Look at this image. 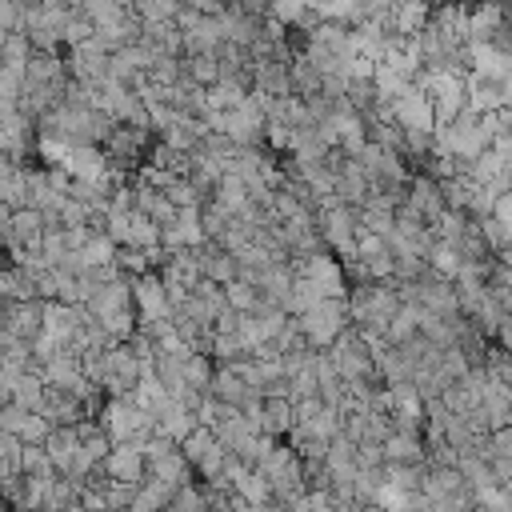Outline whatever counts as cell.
<instances>
[{
	"instance_id": "cell-1",
	"label": "cell",
	"mask_w": 512,
	"mask_h": 512,
	"mask_svg": "<svg viewBox=\"0 0 512 512\" xmlns=\"http://www.w3.org/2000/svg\"><path fill=\"white\" fill-rule=\"evenodd\" d=\"M300 332L308 336L312 348H332L348 328H352V312H348V296H324L316 308H308L304 316H296Z\"/></svg>"
},
{
	"instance_id": "cell-16",
	"label": "cell",
	"mask_w": 512,
	"mask_h": 512,
	"mask_svg": "<svg viewBox=\"0 0 512 512\" xmlns=\"http://www.w3.org/2000/svg\"><path fill=\"white\" fill-rule=\"evenodd\" d=\"M84 444V436H80V424H56L52 428V436L44 440V448H48V456H52V464L60 468V472H68L72 468V456H76V448Z\"/></svg>"
},
{
	"instance_id": "cell-12",
	"label": "cell",
	"mask_w": 512,
	"mask_h": 512,
	"mask_svg": "<svg viewBox=\"0 0 512 512\" xmlns=\"http://www.w3.org/2000/svg\"><path fill=\"white\" fill-rule=\"evenodd\" d=\"M384 456L388 464H424L428 460V440L424 432H396L384 440Z\"/></svg>"
},
{
	"instance_id": "cell-9",
	"label": "cell",
	"mask_w": 512,
	"mask_h": 512,
	"mask_svg": "<svg viewBox=\"0 0 512 512\" xmlns=\"http://www.w3.org/2000/svg\"><path fill=\"white\" fill-rule=\"evenodd\" d=\"M136 312L140 320H168L176 308H172V296L160 280V272H144L136 276Z\"/></svg>"
},
{
	"instance_id": "cell-19",
	"label": "cell",
	"mask_w": 512,
	"mask_h": 512,
	"mask_svg": "<svg viewBox=\"0 0 512 512\" xmlns=\"http://www.w3.org/2000/svg\"><path fill=\"white\" fill-rule=\"evenodd\" d=\"M184 76L200 88H212L220 84V56L216 52H188L184 56Z\"/></svg>"
},
{
	"instance_id": "cell-3",
	"label": "cell",
	"mask_w": 512,
	"mask_h": 512,
	"mask_svg": "<svg viewBox=\"0 0 512 512\" xmlns=\"http://www.w3.org/2000/svg\"><path fill=\"white\" fill-rule=\"evenodd\" d=\"M332 360H336V368H340V376H344L348 384H352V380H380L372 340L360 336L356 328H348V332L332 344Z\"/></svg>"
},
{
	"instance_id": "cell-20",
	"label": "cell",
	"mask_w": 512,
	"mask_h": 512,
	"mask_svg": "<svg viewBox=\"0 0 512 512\" xmlns=\"http://www.w3.org/2000/svg\"><path fill=\"white\" fill-rule=\"evenodd\" d=\"M292 88H296V96H316L324 88V72L304 52L292 56Z\"/></svg>"
},
{
	"instance_id": "cell-7",
	"label": "cell",
	"mask_w": 512,
	"mask_h": 512,
	"mask_svg": "<svg viewBox=\"0 0 512 512\" xmlns=\"http://www.w3.org/2000/svg\"><path fill=\"white\" fill-rule=\"evenodd\" d=\"M408 204L428 220V228L448 212V192H444V184L436 180V176H428V172H412V180H408Z\"/></svg>"
},
{
	"instance_id": "cell-10",
	"label": "cell",
	"mask_w": 512,
	"mask_h": 512,
	"mask_svg": "<svg viewBox=\"0 0 512 512\" xmlns=\"http://www.w3.org/2000/svg\"><path fill=\"white\" fill-rule=\"evenodd\" d=\"M196 260H200V272H204V280L228 284V280H236V276H240L236 252H228V248H224V244H216V240H204V244L196 248Z\"/></svg>"
},
{
	"instance_id": "cell-31",
	"label": "cell",
	"mask_w": 512,
	"mask_h": 512,
	"mask_svg": "<svg viewBox=\"0 0 512 512\" xmlns=\"http://www.w3.org/2000/svg\"><path fill=\"white\" fill-rule=\"evenodd\" d=\"M356 460H360V468H384V464H388L380 440H364V444H356Z\"/></svg>"
},
{
	"instance_id": "cell-28",
	"label": "cell",
	"mask_w": 512,
	"mask_h": 512,
	"mask_svg": "<svg viewBox=\"0 0 512 512\" xmlns=\"http://www.w3.org/2000/svg\"><path fill=\"white\" fill-rule=\"evenodd\" d=\"M184 8V0H140L136 4V16L144 24H160V20H176Z\"/></svg>"
},
{
	"instance_id": "cell-2",
	"label": "cell",
	"mask_w": 512,
	"mask_h": 512,
	"mask_svg": "<svg viewBox=\"0 0 512 512\" xmlns=\"http://www.w3.org/2000/svg\"><path fill=\"white\" fill-rule=\"evenodd\" d=\"M432 96V108H436V124H452L464 108H468V72H456V68H444V72H424L420 80Z\"/></svg>"
},
{
	"instance_id": "cell-24",
	"label": "cell",
	"mask_w": 512,
	"mask_h": 512,
	"mask_svg": "<svg viewBox=\"0 0 512 512\" xmlns=\"http://www.w3.org/2000/svg\"><path fill=\"white\" fill-rule=\"evenodd\" d=\"M216 444H220V436H216V428H208V424H200V428H196V432H192V436H188V440H184L180 448H184V456L192 460V468H200V464L208 460V452H212Z\"/></svg>"
},
{
	"instance_id": "cell-22",
	"label": "cell",
	"mask_w": 512,
	"mask_h": 512,
	"mask_svg": "<svg viewBox=\"0 0 512 512\" xmlns=\"http://www.w3.org/2000/svg\"><path fill=\"white\" fill-rule=\"evenodd\" d=\"M0 476L4 480L24 476V440L16 432H0Z\"/></svg>"
},
{
	"instance_id": "cell-29",
	"label": "cell",
	"mask_w": 512,
	"mask_h": 512,
	"mask_svg": "<svg viewBox=\"0 0 512 512\" xmlns=\"http://www.w3.org/2000/svg\"><path fill=\"white\" fill-rule=\"evenodd\" d=\"M160 236H164V228H160L152 216L132 212V244H136V248H156V244H160Z\"/></svg>"
},
{
	"instance_id": "cell-21",
	"label": "cell",
	"mask_w": 512,
	"mask_h": 512,
	"mask_svg": "<svg viewBox=\"0 0 512 512\" xmlns=\"http://www.w3.org/2000/svg\"><path fill=\"white\" fill-rule=\"evenodd\" d=\"M428 264H432V272H440V276L456 280V276H460V268H464V252H460L456 244H448V240H436V244L428 248Z\"/></svg>"
},
{
	"instance_id": "cell-26",
	"label": "cell",
	"mask_w": 512,
	"mask_h": 512,
	"mask_svg": "<svg viewBox=\"0 0 512 512\" xmlns=\"http://www.w3.org/2000/svg\"><path fill=\"white\" fill-rule=\"evenodd\" d=\"M236 492H240L248 504H264V500H276V496H272V484H268V476H264L260 468H252L248 476H240V480H236Z\"/></svg>"
},
{
	"instance_id": "cell-25",
	"label": "cell",
	"mask_w": 512,
	"mask_h": 512,
	"mask_svg": "<svg viewBox=\"0 0 512 512\" xmlns=\"http://www.w3.org/2000/svg\"><path fill=\"white\" fill-rule=\"evenodd\" d=\"M480 232H484L492 256H508V252H512V228H508L500 216H484V220H480Z\"/></svg>"
},
{
	"instance_id": "cell-13",
	"label": "cell",
	"mask_w": 512,
	"mask_h": 512,
	"mask_svg": "<svg viewBox=\"0 0 512 512\" xmlns=\"http://www.w3.org/2000/svg\"><path fill=\"white\" fill-rule=\"evenodd\" d=\"M264 432L288 440L296 428V400L292 396H264Z\"/></svg>"
},
{
	"instance_id": "cell-30",
	"label": "cell",
	"mask_w": 512,
	"mask_h": 512,
	"mask_svg": "<svg viewBox=\"0 0 512 512\" xmlns=\"http://www.w3.org/2000/svg\"><path fill=\"white\" fill-rule=\"evenodd\" d=\"M380 492H384V468H360L356 472V500L372 504V500H380Z\"/></svg>"
},
{
	"instance_id": "cell-5",
	"label": "cell",
	"mask_w": 512,
	"mask_h": 512,
	"mask_svg": "<svg viewBox=\"0 0 512 512\" xmlns=\"http://www.w3.org/2000/svg\"><path fill=\"white\" fill-rule=\"evenodd\" d=\"M52 420L36 408H20L16 400H4L0 404V432H16L24 444H44L52 436Z\"/></svg>"
},
{
	"instance_id": "cell-23",
	"label": "cell",
	"mask_w": 512,
	"mask_h": 512,
	"mask_svg": "<svg viewBox=\"0 0 512 512\" xmlns=\"http://www.w3.org/2000/svg\"><path fill=\"white\" fill-rule=\"evenodd\" d=\"M224 296H228V304H232L236 312H256V308L264 304L260 288H256V284H248V280H240V276L224 284Z\"/></svg>"
},
{
	"instance_id": "cell-4",
	"label": "cell",
	"mask_w": 512,
	"mask_h": 512,
	"mask_svg": "<svg viewBox=\"0 0 512 512\" xmlns=\"http://www.w3.org/2000/svg\"><path fill=\"white\" fill-rule=\"evenodd\" d=\"M388 112H392V124H400L404 132H436V108L424 84H408L388 104Z\"/></svg>"
},
{
	"instance_id": "cell-11",
	"label": "cell",
	"mask_w": 512,
	"mask_h": 512,
	"mask_svg": "<svg viewBox=\"0 0 512 512\" xmlns=\"http://www.w3.org/2000/svg\"><path fill=\"white\" fill-rule=\"evenodd\" d=\"M432 12H436L432 0H396L388 28L400 32V36H420V32L432 24Z\"/></svg>"
},
{
	"instance_id": "cell-15",
	"label": "cell",
	"mask_w": 512,
	"mask_h": 512,
	"mask_svg": "<svg viewBox=\"0 0 512 512\" xmlns=\"http://www.w3.org/2000/svg\"><path fill=\"white\" fill-rule=\"evenodd\" d=\"M28 172H32V164H20V160L4 156V180H0L4 208H28Z\"/></svg>"
},
{
	"instance_id": "cell-17",
	"label": "cell",
	"mask_w": 512,
	"mask_h": 512,
	"mask_svg": "<svg viewBox=\"0 0 512 512\" xmlns=\"http://www.w3.org/2000/svg\"><path fill=\"white\" fill-rule=\"evenodd\" d=\"M468 104L476 108V112H500L504 104H508V96H504V80H492V76H468Z\"/></svg>"
},
{
	"instance_id": "cell-27",
	"label": "cell",
	"mask_w": 512,
	"mask_h": 512,
	"mask_svg": "<svg viewBox=\"0 0 512 512\" xmlns=\"http://www.w3.org/2000/svg\"><path fill=\"white\" fill-rule=\"evenodd\" d=\"M28 8H32V0H0V32H4V36L24 32Z\"/></svg>"
},
{
	"instance_id": "cell-8",
	"label": "cell",
	"mask_w": 512,
	"mask_h": 512,
	"mask_svg": "<svg viewBox=\"0 0 512 512\" xmlns=\"http://www.w3.org/2000/svg\"><path fill=\"white\" fill-rule=\"evenodd\" d=\"M104 476L108 480H124V484H144L148 480V456L140 444L124 440V444H112L108 460H104Z\"/></svg>"
},
{
	"instance_id": "cell-18",
	"label": "cell",
	"mask_w": 512,
	"mask_h": 512,
	"mask_svg": "<svg viewBox=\"0 0 512 512\" xmlns=\"http://www.w3.org/2000/svg\"><path fill=\"white\" fill-rule=\"evenodd\" d=\"M80 12H84L96 28H108V24L128 20L136 8H132V0H80Z\"/></svg>"
},
{
	"instance_id": "cell-6",
	"label": "cell",
	"mask_w": 512,
	"mask_h": 512,
	"mask_svg": "<svg viewBox=\"0 0 512 512\" xmlns=\"http://www.w3.org/2000/svg\"><path fill=\"white\" fill-rule=\"evenodd\" d=\"M44 320H48V300L44 296H36V300H4V316H0L4 332L36 340L44 332Z\"/></svg>"
},
{
	"instance_id": "cell-14",
	"label": "cell",
	"mask_w": 512,
	"mask_h": 512,
	"mask_svg": "<svg viewBox=\"0 0 512 512\" xmlns=\"http://www.w3.org/2000/svg\"><path fill=\"white\" fill-rule=\"evenodd\" d=\"M156 424H160V432L164 436H172V440H188L196 428H200V416H196V408H188V404H180V400H168L164 404V412L156 416Z\"/></svg>"
}]
</instances>
